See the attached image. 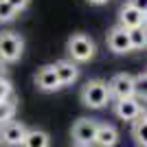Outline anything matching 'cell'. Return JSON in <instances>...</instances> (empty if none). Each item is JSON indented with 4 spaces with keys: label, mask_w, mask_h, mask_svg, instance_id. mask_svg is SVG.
Masks as SVG:
<instances>
[{
    "label": "cell",
    "mask_w": 147,
    "mask_h": 147,
    "mask_svg": "<svg viewBox=\"0 0 147 147\" xmlns=\"http://www.w3.org/2000/svg\"><path fill=\"white\" fill-rule=\"evenodd\" d=\"M110 101V92H108V84L103 79H90L86 86L81 88V103L92 110H101Z\"/></svg>",
    "instance_id": "6da1fadb"
},
{
    "label": "cell",
    "mask_w": 147,
    "mask_h": 147,
    "mask_svg": "<svg viewBox=\"0 0 147 147\" xmlns=\"http://www.w3.org/2000/svg\"><path fill=\"white\" fill-rule=\"evenodd\" d=\"M66 51H68V55H70V61H75V64L79 61L81 64V61H90L94 57L97 46H94V42L86 33H73L66 42Z\"/></svg>",
    "instance_id": "7a4b0ae2"
},
{
    "label": "cell",
    "mask_w": 147,
    "mask_h": 147,
    "mask_svg": "<svg viewBox=\"0 0 147 147\" xmlns=\"http://www.w3.org/2000/svg\"><path fill=\"white\" fill-rule=\"evenodd\" d=\"M24 51V40L13 33V31H2L0 33V61L2 64H13L22 57Z\"/></svg>",
    "instance_id": "3957f363"
},
{
    "label": "cell",
    "mask_w": 147,
    "mask_h": 147,
    "mask_svg": "<svg viewBox=\"0 0 147 147\" xmlns=\"http://www.w3.org/2000/svg\"><path fill=\"white\" fill-rule=\"evenodd\" d=\"M97 127H99V121L94 119H88V117H81L75 121L73 129H70V136L77 147H90L94 143V136H97Z\"/></svg>",
    "instance_id": "277c9868"
},
{
    "label": "cell",
    "mask_w": 147,
    "mask_h": 147,
    "mask_svg": "<svg viewBox=\"0 0 147 147\" xmlns=\"http://www.w3.org/2000/svg\"><path fill=\"white\" fill-rule=\"evenodd\" d=\"M105 84H108L110 99L114 97L119 101V99H129V97H134V94H136L134 75H129V73H117L110 81H105Z\"/></svg>",
    "instance_id": "5b68a950"
},
{
    "label": "cell",
    "mask_w": 147,
    "mask_h": 147,
    "mask_svg": "<svg viewBox=\"0 0 147 147\" xmlns=\"http://www.w3.org/2000/svg\"><path fill=\"white\" fill-rule=\"evenodd\" d=\"M26 132H29V127H26L24 123L20 121H7L0 125V145L5 147H20L22 145V141H24Z\"/></svg>",
    "instance_id": "8992f818"
},
{
    "label": "cell",
    "mask_w": 147,
    "mask_h": 147,
    "mask_svg": "<svg viewBox=\"0 0 147 147\" xmlns=\"http://www.w3.org/2000/svg\"><path fill=\"white\" fill-rule=\"evenodd\" d=\"M143 110V103L138 101L136 97H129V99H119L114 103V114H117L121 121H134Z\"/></svg>",
    "instance_id": "52a82bcc"
},
{
    "label": "cell",
    "mask_w": 147,
    "mask_h": 147,
    "mask_svg": "<svg viewBox=\"0 0 147 147\" xmlns=\"http://www.w3.org/2000/svg\"><path fill=\"white\" fill-rule=\"evenodd\" d=\"M35 86L40 88L42 92H55L59 90V79H57L55 75V68H53V64H46V66L37 68L35 73Z\"/></svg>",
    "instance_id": "ba28073f"
},
{
    "label": "cell",
    "mask_w": 147,
    "mask_h": 147,
    "mask_svg": "<svg viewBox=\"0 0 147 147\" xmlns=\"http://www.w3.org/2000/svg\"><path fill=\"white\" fill-rule=\"evenodd\" d=\"M119 26L125 31L136 29V26H145V13H141L138 9H134L132 5H125L119 9Z\"/></svg>",
    "instance_id": "9c48e42d"
},
{
    "label": "cell",
    "mask_w": 147,
    "mask_h": 147,
    "mask_svg": "<svg viewBox=\"0 0 147 147\" xmlns=\"http://www.w3.org/2000/svg\"><path fill=\"white\" fill-rule=\"evenodd\" d=\"M53 68H55V75H57V79H59L61 88L70 86V84H75V81L79 79V68L70 59H59L57 64H53Z\"/></svg>",
    "instance_id": "30bf717a"
},
{
    "label": "cell",
    "mask_w": 147,
    "mask_h": 147,
    "mask_svg": "<svg viewBox=\"0 0 147 147\" xmlns=\"http://www.w3.org/2000/svg\"><path fill=\"white\" fill-rule=\"evenodd\" d=\"M108 49L117 55H125L132 51L129 46V37H127V31L121 29V26H114V29L108 33Z\"/></svg>",
    "instance_id": "8fae6325"
},
{
    "label": "cell",
    "mask_w": 147,
    "mask_h": 147,
    "mask_svg": "<svg viewBox=\"0 0 147 147\" xmlns=\"http://www.w3.org/2000/svg\"><path fill=\"white\" fill-rule=\"evenodd\" d=\"M119 143V129L110 123H99L97 127V136H94V143L92 145L97 147H114Z\"/></svg>",
    "instance_id": "7c38bea8"
},
{
    "label": "cell",
    "mask_w": 147,
    "mask_h": 147,
    "mask_svg": "<svg viewBox=\"0 0 147 147\" xmlns=\"http://www.w3.org/2000/svg\"><path fill=\"white\" fill-rule=\"evenodd\" d=\"M22 147H51V136L44 129H29L22 141Z\"/></svg>",
    "instance_id": "4fadbf2b"
},
{
    "label": "cell",
    "mask_w": 147,
    "mask_h": 147,
    "mask_svg": "<svg viewBox=\"0 0 147 147\" xmlns=\"http://www.w3.org/2000/svg\"><path fill=\"white\" fill-rule=\"evenodd\" d=\"M134 125H132V136H134V143L138 147H147V136H145V132H147V119H145V112H141L138 117L134 119Z\"/></svg>",
    "instance_id": "5bb4252c"
},
{
    "label": "cell",
    "mask_w": 147,
    "mask_h": 147,
    "mask_svg": "<svg viewBox=\"0 0 147 147\" xmlns=\"http://www.w3.org/2000/svg\"><path fill=\"white\" fill-rule=\"evenodd\" d=\"M127 37H129V46H132V51H143V49L147 46V33H145V26L129 29V31H127Z\"/></svg>",
    "instance_id": "9a60e30c"
},
{
    "label": "cell",
    "mask_w": 147,
    "mask_h": 147,
    "mask_svg": "<svg viewBox=\"0 0 147 147\" xmlns=\"http://www.w3.org/2000/svg\"><path fill=\"white\" fill-rule=\"evenodd\" d=\"M13 114H16V103H13V99L0 101V125L7 123V121H11Z\"/></svg>",
    "instance_id": "2e32d148"
},
{
    "label": "cell",
    "mask_w": 147,
    "mask_h": 147,
    "mask_svg": "<svg viewBox=\"0 0 147 147\" xmlns=\"http://www.w3.org/2000/svg\"><path fill=\"white\" fill-rule=\"evenodd\" d=\"M16 18H18V11H16L7 0L0 2V22H13Z\"/></svg>",
    "instance_id": "e0dca14e"
},
{
    "label": "cell",
    "mask_w": 147,
    "mask_h": 147,
    "mask_svg": "<svg viewBox=\"0 0 147 147\" xmlns=\"http://www.w3.org/2000/svg\"><path fill=\"white\" fill-rule=\"evenodd\" d=\"M11 94H13V84L7 77H0V101L11 99Z\"/></svg>",
    "instance_id": "ac0fdd59"
},
{
    "label": "cell",
    "mask_w": 147,
    "mask_h": 147,
    "mask_svg": "<svg viewBox=\"0 0 147 147\" xmlns=\"http://www.w3.org/2000/svg\"><path fill=\"white\" fill-rule=\"evenodd\" d=\"M7 2H9V5H11L13 7V9H16V11H24V9H26V7H29V2H31V0H7Z\"/></svg>",
    "instance_id": "d6986e66"
},
{
    "label": "cell",
    "mask_w": 147,
    "mask_h": 147,
    "mask_svg": "<svg viewBox=\"0 0 147 147\" xmlns=\"http://www.w3.org/2000/svg\"><path fill=\"white\" fill-rule=\"evenodd\" d=\"M127 5H132L141 13H147V0H127Z\"/></svg>",
    "instance_id": "ffe728a7"
},
{
    "label": "cell",
    "mask_w": 147,
    "mask_h": 147,
    "mask_svg": "<svg viewBox=\"0 0 147 147\" xmlns=\"http://www.w3.org/2000/svg\"><path fill=\"white\" fill-rule=\"evenodd\" d=\"M88 2H90V5H97V7H101V5H105L108 0H88Z\"/></svg>",
    "instance_id": "44dd1931"
},
{
    "label": "cell",
    "mask_w": 147,
    "mask_h": 147,
    "mask_svg": "<svg viewBox=\"0 0 147 147\" xmlns=\"http://www.w3.org/2000/svg\"><path fill=\"white\" fill-rule=\"evenodd\" d=\"M5 73H7V68H5V64L0 61V77H5Z\"/></svg>",
    "instance_id": "7402d4cb"
},
{
    "label": "cell",
    "mask_w": 147,
    "mask_h": 147,
    "mask_svg": "<svg viewBox=\"0 0 147 147\" xmlns=\"http://www.w3.org/2000/svg\"><path fill=\"white\" fill-rule=\"evenodd\" d=\"M0 2H5V0H0Z\"/></svg>",
    "instance_id": "603a6c76"
}]
</instances>
